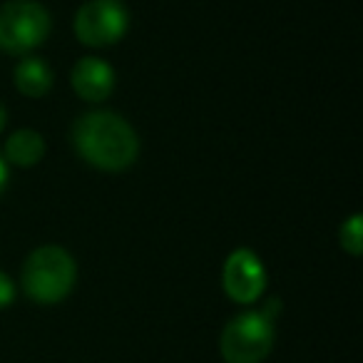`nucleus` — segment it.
<instances>
[{"instance_id":"nucleus-1","label":"nucleus","mask_w":363,"mask_h":363,"mask_svg":"<svg viewBox=\"0 0 363 363\" xmlns=\"http://www.w3.org/2000/svg\"><path fill=\"white\" fill-rule=\"evenodd\" d=\"M72 145L77 155L105 172H122L135 164L140 137L127 120L115 112H87L72 125Z\"/></svg>"},{"instance_id":"nucleus-2","label":"nucleus","mask_w":363,"mask_h":363,"mask_svg":"<svg viewBox=\"0 0 363 363\" xmlns=\"http://www.w3.org/2000/svg\"><path fill=\"white\" fill-rule=\"evenodd\" d=\"M77 281V264L70 252L57 244H45L28 254L23 264V289L35 303H60L70 296Z\"/></svg>"},{"instance_id":"nucleus-3","label":"nucleus","mask_w":363,"mask_h":363,"mask_svg":"<svg viewBox=\"0 0 363 363\" xmlns=\"http://www.w3.org/2000/svg\"><path fill=\"white\" fill-rule=\"evenodd\" d=\"M50 13L35 0H8L0 6V50L26 57L50 35Z\"/></svg>"},{"instance_id":"nucleus-4","label":"nucleus","mask_w":363,"mask_h":363,"mask_svg":"<svg viewBox=\"0 0 363 363\" xmlns=\"http://www.w3.org/2000/svg\"><path fill=\"white\" fill-rule=\"evenodd\" d=\"M274 348V321L262 311H244L224 326L219 351L227 363H262Z\"/></svg>"},{"instance_id":"nucleus-5","label":"nucleus","mask_w":363,"mask_h":363,"mask_svg":"<svg viewBox=\"0 0 363 363\" xmlns=\"http://www.w3.org/2000/svg\"><path fill=\"white\" fill-rule=\"evenodd\" d=\"M75 38L87 48L120 43L130 28V13L120 0H87L75 13Z\"/></svg>"},{"instance_id":"nucleus-6","label":"nucleus","mask_w":363,"mask_h":363,"mask_svg":"<svg viewBox=\"0 0 363 363\" xmlns=\"http://www.w3.org/2000/svg\"><path fill=\"white\" fill-rule=\"evenodd\" d=\"M222 286L237 303H254L267 289V269L252 249H234L224 262Z\"/></svg>"},{"instance_id":"nucleus-7","label":"nucleus","mask_w":363,"mask_h":363,"mask_svg":"<svg viewBox=\"0 0 363 363\" xmlns=\"http://www.w3.org/2000/svg\"><path fill=\"white\" fill-rule=\"evenodd\" d=\"M72 90L85 102H102L115 90V70L102 57H82L70 72Z\"/></svg>"},{"instance_id":"nucleus-8","label":"nucleus","mask_w":363,"mask_h":363,"mask_svg":"<svg viewBox=\"0 0 363 363\" xmlns=\"http://www.w3.org/2000/svg\"><path fill=\"white\" fill-rule=\"evenodd\" d=\"M13 80H16V87L21 95L33 97V100H40L48 92L52 90V82H55V75H52V67L48 65L40 57L26 55L21 62L16 65V72H13Z\"/></svg>"},{"instance_id":"nucleus-9","label":"nucleus","mask_w":363,"mask_h":363,"mask_svg":"<svg viewBox=\"0 0 363 363\" xmlns=\"http://www.w3.org/2000/svg\"><path fill=\"white\" fill-rule=\"evenodd\" d=\"M3 155L16 167H33L45 157V140L38 130H18L6 140Z\"/></svg>"},{"instance_id":"nucleus-10","label":"nucleus","mask_w":363,"mask_h":363,"mask_svg":"<svg viewBox=\"0 0 363 363\" xmlns=\"http://www.w3.org/2000/svg\"><path fill=\"white\" fill-rule=\"evenodd\" d=\"M341 247L346 249L351 257H358L363 249V227H361V214H351L348 222L341 224Z\"/></svg>"},{"instance_id":"nucleus-11","label":"nucleus","mask_w":363,"mask_h":363,"mask_svg":"<svg viewBox=\"0 0 363 363\" xmlns=\"http://www.w3.org/2000/svg\"><path fill=\"white\" fill-rule=\"evenodd\" d=\"M13 301H16V284L8 274L0 272V308H8Z\"/></svg>"},{"instance_id":"nucleus-12","label":"nucleus","mask_w":363,"mask_h":363,"mask_svg":"<svg viewBox=\"0 0 363 363\" xmlns=\"http://www.w3.org/2000/svg\"><path fill=\"white\" fill-rule=\"evenodd\" d=\"M8 177H11V172H8V162H6V157L0 155V192L6 189V184H8Z\"/></svg>"},{"instance_id":"nucleus-13","label":"nucleus","mask_w":363,"mask_h":363,"mask_svg":"<svg viewBox=\"0 0 363 363\" xmlns=\"http://www.w3.org/2000/svg\"><path fill=\"white\" fill-rule=\"evenodd\" d=\"M6 125H8V107L3 105V100H0V132L6 130Z\"/></svg>"}]
</instances>
